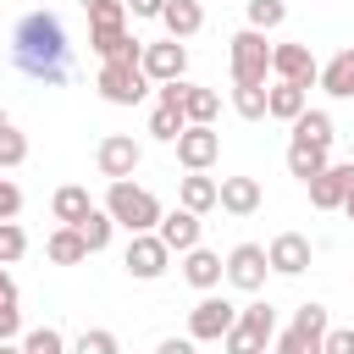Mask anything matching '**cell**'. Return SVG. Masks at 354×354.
Returning <instances> with one entry per match:
<instances>
[{"mask_svg":"<svg viewBox=\"0 0 354 354\" xmlns=\"http://www.w3.org/2000/svg\"><path fill=\"white\" fill-rule=\"evenodd\" d=\"M11 61H17V72H28L44 88L66 83L72 77V44H66L61 17L55 11H28L11 33Z\"/></svg>","mask_w":354,"mask_h":354,"instance_id":"1","label":"cell"},{"mask_svg":"<svg viewBox=\"0 0 354 354\" xmlns=\"http://www.w3.org/2000/svg\"><path fill=\"white\" fill-rule=\"evenodd\" d=\"M105 216H111L116 227H127V232H155L166 210H160V199H155L149 188H138V183H111Z\"/></svg>","mask_w":354,"mask_h":354,"instance_id":"2","label":"cell"},{"mask_svg":"<svg viewBox=\"0 0 354 354\" xmlns=\"http://www.w3.org/2000/svg\"><path fill=\"white\" fill-rule=\"evenodd\" d=\"M227 61H232V83L260 88V83H266V72H271V44H266V33L238 28V33L227 39Z\"/></svg>","mask_w":354,"mask_h":354,"instance_id":"3","label":"cell"},{"mask_svg":"<svg viewBox=\"0 0 354 354\" xmlns=\"http://www.w3.org/2000/svg\"><path fill=\"white\" fill-rule=\"evenodd\" d=\"M271 337H277V310L266 299H254V304L238 310V321H232V332L221 343H227V354H266Z\"/></svg>","mask_w":354,"mask_h":354,"instance_id":"4","label":"cell"},{"mask_svg":"<svg viewBox=\"0 0 354 354\" xmlns=\"http://www.w3.org/2000/svg\"><path fill=\"white\" fill-rule=\"evenodd\" d=\"M138 160H144V144H138L133 133H105L100 149H94V166H100V177H111V183H127V177L138 171Z\"/></svg>","mask_w":354,"mask_h":354,"instance_id":"5","label":"cell"},{"mask_svg":"<svg viewBox=\"0 0 354 354\" xmlns=\"http://www.w3.org/2000/svg\"><path fill=\"white\" fill-rule=\"evenodd\" d=\"M326 304H299L293 326L277 337V354H321V337H326Z\"/></svg>","mask_w":354,"mask_h":354,"instance_id":"6","label":"cell"},{"mask_svg":"<svg viewBox=\"0 0 354 354\" xmlns=\"http://www.w3.org/2000/svg\"><path fill=\"white\" fill-rule=\"evenodd\" d=\"M94 88H100V100H105V105H138V100L149 94V77H144L138 66L105 61V66H100V77H94Z\"/></svg>","mask_w":354,"mask_h":354,"instance_id":"7","label":"cell"},{"mask_svg":"<svg viewBox=\"0 0 354 354\" xmlns=\"http://www.w3.org/2000/svg\"><path fill=\"white\" fill-rule=\"evenodd\" d=\"M232 321H238V304L205 293V299L188 310V337H194V343H221V337L232 332Z\"/></svg>","mask_w":354,"mask_h":354,"instance_id":"8","label":"cell"},{"mask_svg":"<svg viewBox=\"0 0 354 354\" xmlns=\"http://www.w3.org/2000/svg\"><path fill=\"white\" fill-rule=\"evenodd\" d=\"M138 72H144L149 83H183V72H188V44H177V39L144 44V55H138Z\"/></svg>","mask_w":354,"mask_h":354,"instance_id":"9","label":"cell"},{"mask_svg":"<svg viewBox=\"0 0 354 354\" xmlns=\"http://www.w3.org/2000/svg\"><path fill=\"white\" fill-rule=\"evenodd\" d=\"M166 260H171V249H166L155 232H133V238H127V254H122L127 277H138V282H155V277H166Z\"/></svg>","mask_w":354,"mask_h":354,"instance_id":"10","label":"cell"},{"mask_svg":"<svg viewBox=\"0 0 354 354\" xmlns=\"http://www.w3.org/2000/svg\"><path fill=\"white\" fill-rule=\"evenodd\" d=\"M271 72H277V83H293V88H310V83L321 77L310 44H277V50H271Z\"/></svg>","mask_w":354,"mask_h":354,"instance_id":"11","label":"cell"},{"mask_svg":"<svg viewBox=\"0 0 354 354\" xmlns=\"http://www.w3.org/2000/svg\"><path fill=\"white\" fill-rule=\"evenodd\" d=\"M216 155H221V133H216V127H194V122H188V127L177 133V160H183L188 171H210Z\"/></svg>","mask_w":354,"mask_h":354,"instance_id":"12","label":"cell"},{"mask_svg":"<svg viewBox=\"0 0 354 354\" xmlns=\"http://www.w3.org/2000/svg\"><path fill=\"white\" fill-rule=\"evenodd\" d=\"M310 238L304 232H277L271 238V249H266V266L277 271V277H299V271H310Z\"/></svg>","mask_w":354,"mask_h":354,"instance_id":"13","label":"cell"},{"mask_svg":"<svg viewBox=\"0 0 354 354\" xmlns=\"http://www.w3.org/2000/svg\"><path fill=\"white\" fill-rule=\"evenodd\" d=\"M266 271H271V266H266V249H260V243H238V249L227 254V282L243 288V293H260V288H266Z\"/></svg>","mask_w":354,"mask_h":354,"instance_id":"14","label":"cell"},{"mask_svg":"<svg viewBox=\"0 0 354 354\" xmlns=\"http://www.w3.org/2000/svg\"><path fill=\"white\" fill-rule=\"evenodd\" d=\"M304 188H310V205H315V210H343V194L354 188V160L326 166V171H321V177H310Z\"/></svg>","mask_w":354,"mask_h":354,"instance_id":"15","label":"cell"},{"mask_svg":"<svg viewBox=\"0 0 354 354\" xmlns=\"http://www.w3.org/2000/svg\"><path fill=\"white\" fill-rule=\"evenodd\" d=\"M155 238L171 249V254H188V249H199V216L194 210H171V216H160V227H155Z\"/></svg>","mask_w":354,"mask_h":354,"instance_id":"16","label":"cell"},{"mask_svg":"<svg viewBox=\"0 0 354 354\" xmlns=\"http://www.w3.org/2000/svg\"><path fill=\"white\" fill-rule=\"evenodd\" d=\"M216 205L227 216H254L260 210V183L254 177H221L216 183Z\"/></svg>","mask_w":354,"mask_h":354,"instance_id":"17","label":"cell"},{"mask_svg":"<svg viewBox=\"0 0 354 354\" xmlns=\"http://www.w3.org/2000/svg\"><path fill=\"white\" fill-rule=\"evenodd\" d=\"M160 22H166V33L183 44V39H194V33L205 28V6H199V0H166Z\"/></svg>","mask_w":354,"mask_h":354,"instance_id":"18","label":"cell"},{"mask_svg":"<svg viewBox=\"0 0 354 354\" xmlns=\"http://www.w3.org/2000/svg\"><path fill=\"white\" fill-rule=\"evenodd\" d=\"M315 83H321L332 100H354V44H348V50H337V55L321 66V77H315Z\"/></svg>","mask_w":354,"mask_h":354,"instance_id":"19","label":"cell"},{"mask_svg":"<svg viewBox=\"0 0 354 354\" xmlns=\"http://www.w3.org/2000/svg\"><path fill=\"white\" fill-rule=\"evenodd\" d=\"M310 111V100H304V88H293V83H277V88H266V116H277V122H299Z\"/></svg>","mask_w":354,"mask_h":354,"instance_id":"20","label":"cell"},{"mask_svg":"<svg viewBox=\"0 0 354 354\" xmlns=\"http://www.w3.org/2000/svg\"><path fill=\"white\" fill-rule=\"evenodd\" d=\"M183 277L210 293V288L227 277V266H221V254H210V249H188V254H183Z\"/></svg>","mask_w":354,"mask_h":354,"instance_id":"21","label":"cell"},{"mask_svg":"<svg viewBox=\"0 0 354 354\" xmlns=\"http://www.w3.org/2000/svg\"><path fill=\"white\" fill-rule=\"evenodd\" d=\"M50 210H55V221L61 227H77L88 210H94V199H88V188H77V183H66V188H55V199H50Z\"/></svg>","mask_w":354,"mask_h":354,"instance_id":"22","label":"cell"},{"mask_svg":"<svg viewBox=\"0 0 354 354\" xmlns=\"http://www.w3.org/2000/svg\"><path fill=\"white\" fill-rule=\"evenodd\" d=\"M216 111H221V100H216V88H199V83H183V116H188L194 127H210V122H216Z\"/></svg>","mask_w":354,"mask_h":354,"instance_id":"23","label":"cell"},{"mask_svg":"<svg viewBox=\"0 0 354 354\" xmlns=\"http://www.w3.org/2000/svg\"><path fill=\"white\" fill-rule=\"evenodd\" d=\"M177 199H183V210H194V216L216 210V177H205V171H188V177H183V188H177Z\"/></svg>","mask_w":354,"mask_h":354,"instance_id":"24","label":"cell"},{"mask_svg":"<svg viewBox=\"0 0 354 354\" xmlns=\"http://www.w3.org/2000/svg\"><path fill=\"white\" fill-rule=\"evenodd\" d=\"M326 166H332V160H326V149H315V144H299V138L288 144V171H293L299 183H310V177H321Z\"/></svg>","mask_w":354,"mask_h":354,"instance_id":"25","label":"cell"},{"mask_svg":"<svg viewBox=\"0 0 354 354\" xmlns=\"http://www.w3.org/2000/svg\"><path fill=\"white\" fill-rule=\"evenodd\" d=\"M44 254H50L55 266H83V260H88V249H83L77 227H55V232H50V243H44Z\"/></svg>","mask_w":354,"mask_h":354,"instance_id":"26","label":"cell"},{"mask_svg":"<svg viewBox=\"0 0 354 354\" xmlns=\"http://www.w3.org/2000/svg\"><path fill=\"white\" fill-rule=\"evenodd\" d=\"M293 138H299V144H315V149H332L337 133H332V116H326V111H304V116L293 122Z\"/></svg>","mask_w":354,"mask_h":354,"instance_id":"27","label":"cell"},{"mask_svg":"<svg viewBox=\"0 0 354 354\" xmlns=\"http://www.w3.org/2000/svg\"><path fill=\"white\" fill-rule=\"evenodd\" d=\"M111 232H116V221H111L105 210H88V216L77 221V238H83V249H88V254H100V249L111 243Z\"/></svg>","mask_w":354,"mask_h":354,"instance_id":"28","label":"cell"},{"mask_svg":"<svg viewBox=\"0 0 354 354\" xmlns=\"http://www.w3.org/2000/svg\"><path fill=\"white\" fill-rule=\"evenodd\" d=\"M188 127V116H183V105H155L149 111V133L160 138V144H177V133Z\"/></svg>","mask_w":354,"mask_h":354,"instance_id":"29","label":"cell"},{"mask_svg":"<svg viewBox=\"0 0 354 354\" xmlns=\"http://www.w3.org/2000/svg\"><path fill=\"white\" fill-rule=\"evenodd\" d=\"M232 111H238L243 122H260V116H266V83H260V88L232 83Z\"/></svg>","mask_w":354,"mask_h":354,"instance_id":"30","label":"cell"},{"mask_svg":"<svg viewBox=\"0 0 354 354\" xmlns=\"http://www.w3.org/2000/svg\"><path fill=\"white\" fill-rule=\"evenodd\" d=\"M282 17H288V6H282V0H249V28H254V33L282 28Z\"/></svg>","mask_w":354,"mask_h":354,"instance_id":"31","label":"cell"},{"mask_svg":"<svg viewBox=\"0 0 354 354\" xmlns=\"http://www.w3.org/2000/svg\"><path fill=\"white\" fill-rule=\"evenodd\" d=\"M22 160H28V138L6 122V127H0V171H11V166H22Z\"/></svg>","mask_w":354,"mask_h":354,"instance_id":"32","label":"cell"},{"mask_svg":"<svg viewBox=\"0 0 354 354\" xmlns=\"http://www.w3.org/2000/svg\"><path fill=\"white\" fill-rule=\"evenodd\" d=\"M28 254V232L17 227V221H0V266H11V260H22Z\"/></svg>","mask_w":354,"mask_h":354,"instance_id":"33","label":"cell"},{"mask_svg":"<svg viewBox=\"0 0 354 354\" xmlns=\"http://www.w3.org/2000/svg\"><path fill=\"white\" fill-rule=\"evenodd\" d=\"M22 348H28V354H66V337H61L55 326H33V332L22 337Z\"/></svg>","mask_w":354,"mask_h":354,"instance_id":"34","label":"cell"},{"mask_svg":"<svg viewBox=\"0 0 354 354\" xmlns=\"http://www.w3.org/2000/svg\"><path fill=\"white\" fill-rule=\"evenodd\" d=\"M66 354H122V348H116V332L94 326V332H83V337H77V343H72Z\"/></svg>","mask_w":354,"mask_h":354,"instance_id":"35","label":"cell"},{"mask_svg":"<svg viewBox=\"0 0 354 354\" xmlns=\"http://www.w3.org/2000/svg\"><path fill=\"white\" fill-rule=\"evenodd\" d=\"M321 354H354V326H326Z\"/></svg>","mask_w":354,"mask_h":354,"instance_id":"36","label":"cell"},{"mask_svg":"<svg viewBox=\"0 0 354 354\" xmlns=\"http://www.w3.org/2000/svg\"><path fill=\"white\" fill-rule=\"evenodd\" d=\"M17 210H22V188L11 177H0V221H17Z\"/></svg>","mask_w":354,"mask_h":354,"instance_id":"37","label":"cell"},{"mask_svg":"<svg viewBox=\"0 0 354 354\" xmlns=\"http://www.w3.org/2000/svg\"><path fill=\"white\" fill-rule=\"evenodd\" d=\"M17 332H22V315H17V304H6L0 310V343H11Z\"/></svg>","mask_w":354,"mask_h":354,"instance_id":"38","label":"cell"},{"mask_svg":"<svg viewBox=\"0 0 354 354\" xmlns=\"http://www.w3.org/2000/svg\"><path fill=\"white\" fill-rule=\"evenodd\" d=\"M155 354H199V343H194V337H160Z\"/></svg>","mask_w":354,"mask_h":354,"instance_id":"39","label":"cell"},{"mask_svg":"<svg viewBox=\"0 0 354 354\" xmlns=\"http://www.w3.org/2000/svg\"><path fill=\"white\" fill-rule=\"evenodd\" d=\"M122 6H127L133 17H160V11H166V0H122Z\"/></svg>","mask_w":354,"mask_h":354,"instance_id":"40","label":"cell"},{"mask_svg":"<svg viewBox=\"0 0 354 354\" xmlns=\"http://www.w3.org/2000/svg\"><path fill=\"white\" fill-rule=\"evenodd\" d=\"M6 304H17V282H11V271L0 266V310H6Z\"/></svg>","mask_w":354,"mask_h":354,"instance_id":"41","label":"cell"},{"mask_svg":"<svg viewBox=\"0 0 354 354\" xmlns=\"http://www.w3.org/2000/svg\"><path fill=\"white\" fill-rule=\"evenodd\" d=\"M343 210H348V221H354V188H348V194H343Z\"/></svg>","mask_w":354,"mask_h":354,"instance_id":"42","label":"cell"},{"mask_svg":"<svg viewBox=\"0 0 354 354\" xmlns=\"http://www.w3.org/2000/svg\"><path fill=\"white\" fill-rule=\"evenodd\" d=\"M77 6H83V11H94V6H105V0H77Z\"/></svg>","mask_w":354,"mask_h":354,"instance_id":"43","label":"cell"},{"mask_svg":"<svg viewBox=\"0 0 354 354\" xmlns=\"http://www.w3.org/2000/svg\"><path fill=\"white\" fill-rule=\"evenodd\" d=\"M0 354H22V348H11V343H0Z\"/></svg>","mask_w":354,"mask_h":354,"instance_id":"44","label":"cell"},{"mask_svg":"<svg viewBox=\"0 0 354 354\" xmlns=\"http://www.w3.org/2000/svg\"><path fill=\"white\" fill-rule=\"evenodd\" d=\"M0 127H6V111H0Z\"/></svg>","mask_w":354,"mask_h":354,"instance_id":"45","label":"cell"},{"mask_svg":"<svg viewBox=\"0 0 354 354\" xmlns=\"http://www.w3.org/2000/svg\"><path fill=\"white\" fill-rule=\"evenodd\" d=\"M348 144H354V133H348Z\"/></svg>","mask_w":354,"mask_h":354,"instance_id":"46","label":"cell"},{"mask_svg":"<svg viewBox=\"0 0 354 354\" xmlns=\"http://www.w3.org/2000/svg\"><path fill=\"white\" fill-rule=\"evenodd\" d=\"M22 354H28V348H22Z\"/></svg>","mask_w":354,"mask_h":354,"instance_id":"47","label":"cell"}]
</instances>
